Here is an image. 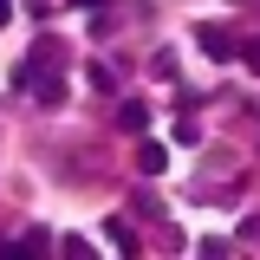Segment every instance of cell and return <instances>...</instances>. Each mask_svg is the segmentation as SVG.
<instances>
[{
    "instance_id": "1",
    "label": "cell",
    "mask_w": 260,
    "mask_h": 260,
    "mask_svg": "<svg viewBox=\"0 0 260 260\" xmlns=\"http://www.w3.org/2000/svg\"><path fill=\"white\" fill-rule=\"evenodd\" d=\"M195 46H202L215 65H221V59H241V39H234L228 26H195Z\"/></svg>"
},
{
    "instance_id": "2",
    "label": "cell",
    "mask_w": 260,
    "mask_h": 260,
    "mask_svg": "<svg viewBox=\"0 0 260 260\" xmlns=\"http://www.w3.org/2000/svg\"><path fill=\"white\" fill-rule=\"evenodd\" d=\"M162 162H169L162 143H143V150H137V169H143V176H162Z\"/></svg>"
},
{
    "instance_id": "3",
    "label": "cell",
    "mask_w": 260,
    "mask_h": 260,
    "mask_svg": "<svg viewBox=\"0 0 260 260\" xmlns=\"http://www.w3.org/2000/svg\"><path fill=\"white\" fill-rule=\"evenodd\" d=\"M117 124H124V130H150V104H124Z\"/></svg>"
},
{
    "instance_id": "4",
    "label": "cell",
    "mask_w": 260,
    "mask_h": 260,
    "mask_svg": "<svg viewBox=\"0 0 260 260\" xmlns=\"http://www.w3.org/2000/svg\"><path fill=\"white\" fill-rule=\"evenodd\" d=\"M111 247H117V254H137V234H130V221H111Z\"/></svg>"
},
{
    "instance_id": "5",
    "label": "cell",
    "mask_w": 260,
    "mask_h": 260,
    "mask_svg": "<svg viewBox=\"0 0 260 260\" xmlns=\"http://www.w3.org/2000/svg\"><path fill=\"white\" fill-rule=\"evenodd\" d=\"M241 59H247V65H254V72H260V46H241Z\"/></svg>"
},
{
    "instance_id": "6",
    "label": "cell",
    "mask_w": 260,
    "mask_h": 260,
    "mask_svg": "<svg viewBox=\"0 0 260 260\" xmlns=\"http://www.w3.org/2000/svg\"><path fill=\"white\" fill-rule=\"evenodd\" d=\"M0 20H13V0H0Z\"/></svg>"
}]
</instances>
